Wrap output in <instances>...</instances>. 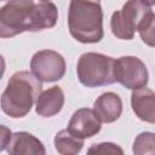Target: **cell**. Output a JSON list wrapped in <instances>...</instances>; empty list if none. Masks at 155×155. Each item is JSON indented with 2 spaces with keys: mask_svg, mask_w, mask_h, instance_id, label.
Wrapping results in <instances>:
<instances>
[{
  "mask_svg": "<svg viewBox=\"0 0 155 155\" xmlns=\"http://www.w3.org/2000/svg\"><path fill=\"white\" fill-rule=\"evenodd\" d=\"M42 92V81L33 73H15L1 96V109L12 119L24 117Z\"/></svg>",
  "mask_w": 155,
  "mask_h": 155,
  "instance_id": "cell-1",
  "label": "cell"
},
{
  "mask_svg": "<svg viewBox=\"0 0 155 155\" xmlns=\"http://www.w3.org/2000/svg\"><path fill=\"white\" fill-rule=\"evenodd\" d=\"M68 28L70 35L79 42H99L104 36L101 0H70Z\"/></svg>",
  "mask_w": 155,
  "mask_h": 155,
  "instance_id": "cell-2",
  "label": "cell"
},
{
  "mask_svg": "<svg viewBox=\"0 0 155 155\" xmlns=\"http://www.w3.org/2000/svg\"><path fill=\"white\" fill-rule=\"evenodd\" d=\"M114 69L115 59L113 57L97 52H86L78 61L76 74L84 86L93 88L116 82Z\"/></svg>",
  "mask_w": 155,
  "mask_h": 155,
  "instance_id": "cell-3",
  "label": "cell"
},
{
  "mask_svg": "<svg viewBox=\"0 0 155 155\" xmlns=\"http://www.w3.org/2000/svg\"><path fill=\"white\" fill-rule=\"evenodd\" d=\"M34 0H8L0 8V36L2 39L30 31Z\"/></svg>",
  "mask_w": 155,
  "mask_h": 155,
  "instance_id": "cell-4",
  "label": "cell"
},
{
  "mask_svg": "<svg viewBox=\"0 0 155 155\" xmlns=\"http://www.w3.org/2000/svg\"><path fill=\"white\" fill-rule=\"evenodd\" d=\"M150 11L151 6H148L142 0H127L122 8L115 11L111 16L110 29L113 35L121 40H132L139 23Z\"/></svg>",
  "mask_w": 155,
  "mask_h": 155,
  "instance_id": "cell-5",
  "label": "cell"
},
{
  "mask_svg": "<svg viewBox=\"0 0 155 155\" xmlns=\"http://www.w3.org/2000/svg\"><path fill=\"white\" fill-rule=\"evenodd\" d=\"M67 64L64 57L53 50H41L30 59L31 73L42 82H56L65 74Z\"/></svg>",
  "mask_w": 155,
  "mask_h": 155,
  "instance_id": "cell-6",
  "label": "cell"
},
{
  "mask_svg": "<svg viewBox=\"0 0 155 155\" xmlns=\"http://www.w3.org/2000/svg\"><path fill=\"white\" fill-rule=\"evenodd\" d=\"M115 80L128 90L145 87L149 73L143 61L136 56H122L115 59Z\"/></svg>",
  "mask_w": 155,
  "mask_h": 155,
  "instance_id": "cell-7",
  "label": "cell"
},
{
  "mask_svg": "<svg viewBox=\"0 0 155 155\" xmlns=\"http://www.w3.org/2000/svg\"><path fill=\"white\" fill-rule=\"evenodd\" d=\"M67 128L75 137L86 139L96 136L102 130V121L94 109L80 108L71 115Z\"/></svg>",
  "mask_w": 155,
  "mask_h": 155,
  "instance_id": "cell-8",
  "label": "cell"
},
{
  "mask_svg": "<svg viewBox=\"0 0 155 155\" xmlns=\"http://www.w3.org/2000/svg\"><path fill=\"white\" fill-rule=\"evenodd\" d=\"M10 155H45L46 149L42 142L34 134L19 131L12 133V137L6 147Z\"/></svg>",
  "mask_w": 155,
  "mask_h": 155,
  "instance_id": "cell-9",
  "label": "cell"
},
{
  "mask_svg": "<svg viewBox=\"0 0 155 155\" xmlns=\"http://www.w3.org/2000/svg\"><path fill=\"white\" fill-rule=\"evenodd\" d=\"M131 107L136 116L149 124H155V92L142 87L133 90L131 94Z\"/></svg>",
  "mask_w": 155,
  "mask_h": 155,
  "instance_id": "cell-10",
  "label": "cell"
},
{
  "mask_svg": "<svg viewBox=\"0 0 155 155\" xmlns=\"http://www.w3.org/2000/svg\"><path fill=\"white\" fill-rule=\"evenodd\" d=\"M93 109L102 122L111 124L122 114V101L114 92H104L94 101Z\"/></svg>",
  "mask_w": 155,
  "mask_h": 155,
  "instance_id": "cell-11",
  "label": "cell"
},
{
  "mask_svg": "<svg viewBox=\"0 0 155 155\" xmlns=\"http://www.w3.org/2000/svg\"><path fill=\"white\" fill-rule=\"evenodd\" d=\"M64 105V93L59 86H52L42 91L35 103V111L39 116L52 117L57 115Z\"/></svg>",
  "mask_w": 155,
  "mask_h": 155,
  "instance_id": "cell-12",
  "label": "cell"
},
{
  "mask_svg": "<svg viewBox=\"0 0 155 155\" xmlns=\"http://www.w3.org/2000/svg\"><path fill=\"white\" fill-rule=\"evenodd\" d=\"M58 19L57 6L51 1H40L31 10L30 31H39L53 28Z\"/></svg>",
  "mask_w": 155,
  "mask_h": 155,
  "instance_id": "cell-13",
  "label": "cell"
},
{
  "mask_svg": "<svg viewBox=\"0 0 155 155\" xmlns=\"http://www.w3.org/2000/svg\"><path fill=\"white\" fill-rule=\"evenodd\" d=\"M54 148L61 155H75L84 148V139L71 134L68 128L61 130L54 136Z\"/></svg>",
  "mask_w": 155,
  "mask_h": 155,
  "instance_id": "cell-14",
  "label": "cell"
},
{
  "mask_svg": "<svg viewBox=\"0 0 155 155\" xmlns=\"http://www.w3.org/2000/svg\"><path fill=\"white\" fill-rule=\"evenodd\" d=\"M138 33L145 45L155 47V13L153 11L144 16L142 22L139 23Z\"/></svg>",
  "mask_w": 155,
  "mask_h": 155,
  "instance_id": "cell-15",
  "label": "cell"
},
{
  "mask_svg": "<svg viewBox=\"0 0 155 155\" xmlns=\"http://www.w3.org/2000/svg\"><path fill=\"white\" fill-rule=\"evenodd\" d=\"M132 153L136 155H155V133L153 132H142L139 133L132 145Z\"/></svg>",
  "mask_w": 155,
  "mask_h": 155,
  "instance_id": "cell-16",
  "label": "cell"
},
{
  "mask_svg": "<svg viewBox=\"0 0 155 155\" xmlns=\"http://www.w3.org/2000/svg\"><path fill=\"white\" fill-rule=\"evenodd\" d=\"M88 154H124V150L114 143H99L93 144L88 150Z\"/></svg>",
  "mask_w": 155,
  "mask_h": 155,
  "instance_id": "cell-17",
  "label": "cell"
},
{
  "mask_svg": "<svg viewBox=\"0 0 155 155\" xmlns=\"http://www.w3.org/2000/svg\"><path fill=\"white\" fill-rule=\"evenodd\" d=\"M0 130H1L0 131V150L2 151V150H6V147L12 137V132L4 125L0 127Z\"/></svg>",
  "mask_w": 155,
  "mask_h": 155,
  "instance_id": "cell-18",
  "label": "cell"
},
{
  "mask_svg": "<svg viewBox=\"0 0 155 155\" xmlns=\"http://www.w3.org/2000/svg\"><path fill=\"white\" fill-rule=\"evenodd\" d=\"M144 4H147L148 6H154L155 5V0H142Z\"/></svg>",
  "mask_w": 155,
  "mask_h": 155,
  "instance_id": "cell-19",
  "label": "cell"
},
{
  "mask_svg": "<svg viewBox=\"0 0 155 155\" xmlns=\"http://www.w3.org/2000/svg\"><path fill=\"white\" fill-rule=\"evenodd\" d=\"M39 1H50V0H39Z\"/></svg>",
  "mask_w": 155,
  "mask_h": 155,
  "instance_id": "cell-20",
  "label": "cell"
},
{
  "mask_svg": "<svg viewBox=\"0 0 155 155\" xmlns=\"http://www.w3.org/2000/svg\"><path fill=\"white\" fill-rule=\"evenodd\" d=\"M1 1H5V0H1Z\"/></svg>",
  "mask_w": 155,
  "mask_h": 155,
  "instance_id": "cell-21",
  "label": "cell"
}]
</instances>
